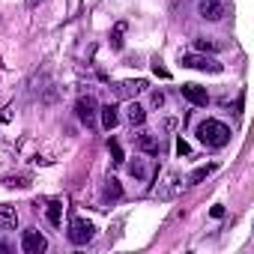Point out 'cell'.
Wrapping results in <instances>:
<instances>
[{
    "label": "cell",
    "instance_id": "cell-25",
    "mask_svg": "<svg viewBox=\"0 0 254 254\" xmlns=\"http://www.w3.org/2000/svg\"><path fill=\"white\" fill-rule=\"evenodd\" d=\"M224 215V206H212V218H221Z\"/></svg>",
    "mask_w": 254,
    "mask_h": 254
},
{
    "label": "cell",
    "instance_id": "cell-17",
    "mask_svg": "<svg viewBox=\"0 0 254 254\" xmlns=\"http://www.w3.org/2000/svg\"><path fill=\"white\" fill-rule=\"evenodd\" d=\"M177 183H180V177H177V174H168V186L159 191V197H171V194L177 191Z\"/></svg>",
    "mask_w": 254,
    "mask_h": 254
},
{
    "label": "cell",
    "instance_id": "cell-13",
    "mask_svg": "<svg viewBox=\"0 0 254 254\" xmlns=\"http://www.w3.org/2000/svg\"><path fill=\"white\" fill-rule=\"evenodd\" d=\"M45 215H48V221H51L54 227H60V221H63V203H60V200H51Z\"/></svg>",
    "mask_w": 254,
    "mask_h": 254
},
{
    "label": "cell",
    "instance_id": "cell-2",
    "mask_svg": "<svg viewBox=\"0 0 254 254\" xmlns=\"http://www.w3.org/2000/svg\"><path fill=\"white\" fill-rule=\"evenodd\" d=\"M93 233H96V227H93V221H87V218H75V221L69 224V242H75V245H87V242L93 239Z\"/></svg>",
    "mask_w": 254,
    "mask_h": 254
},
{
    "label": "cell",
    "instance_id": "cell-19",
    "mask_svg": "<svg viewBox=\"0 0 254 254\" xmlns=\"http://www.w3.org/2000/svg\"><path fill=\"white\" fill-rule=\"evenodd\" d=\"M108 147H111L114 162H117V165H123V150H120V144H117V141H108Z\"/></svg>",
    "mask_w": 254,
    "mask_h": 254
},
{
    "label": "cell",
    "instance_id": "cell-20",
    "mask_svg": "<svg viewBox=\"0 0 254 254\" xmlns=\"http://www.w3.org/2000/svg\"><path fill=\"white\" fill-rule=\"evenodd\" d=\"M6 183H9V186H18V189H27V186H30V177L21 174V177H9Z\"/></svg>",
    "mask_w": 254,
    "mask_h": 254
},
{
    "label": "cell",
    "instance_id": "cell-21",
    "mask_svg": "<svg viewBox=\"0 0 254 254\" xmlns=\"http://www.w3.org/2000/svg\"><path fill=\"white\" fill-rule=\"evenodd\" d=\"M108 194H111V197H120V183H117L114 177L108 180Z\"/></svg>",
    "mask_w": 254,
    "mask_h": 254
},
{
    "label": "cell",
    "instance_id": "cell-1",
    "mask_svg": "<svg viewBox=\"0 0 254 254\" xmlns=\"http://www.w3.org/2000/svg\"><path fill=\"white\" fill-rule=\"evenodd\" d=\"M197 138H200L206 147H227L230 129H227L224 123H218V120H203V123L197 126Z\"/></svg>",
    "mask_w": 254,
    "mask_h": 254
},
{
    "label": "cell",
    "instance_id": "cell-7",
    "mask_svg": "<svg viewBox=\"0 0 254 254\" xmlns=\"http://www.w3.org/2000/svg\"><path fill=\"white\" fill-rule=\"evenodd\" d=\"M224 3H221V0H203V3H200V15L206 18V21H221L224 18Z\"/></svg>",
    "mask_w": 254,
    "mask_h": 254
},
{
    "label": "cell",
    "instance_id": "cell-8",
    "mask_svg": "<svg viewBox=\"0 0 254 254\" xmlns=\"http://www.w3.org/2000/svg\"><path fill=\"white\" fill-rule=\"evenodd\" d=\"M96 99L93 96H87V99H78V117H81V123H87V126H93V117H96Z\"/></svg>",
    "mask_w": 254,
    "mask_h": 254
},
{
    "label": "cell",
    "instance_id": "cell-12",
    "mask_svg": "<svg viewBox=\"0 0 254 254\" xmlns=\"http://www.w3.org/2000/svg\"><path fill=\"white\" fill-rule=\"evenodd\" d=\"M138 150L147 153V156H156V153H159V141H156L153 135H141V138H138Z\"/></svg>",
    "mask_w": 254,
    "mask_h": 254
},
{
    "label": "cell",
    "instance_id": "cell-14",
    "mask_svg": "<svg viewBox=\"0 0 254 254\" xmlns=\"http://www.w3.org/2000/svg\"><path fill=\"white\" fill-rule=\"evenodd\" d=\"M123 33H126V21H117L114 30H111V45L114 48H123Z\"/></svg>",
    "mask_w": 254,
    "mask_h": 254
},
{
    "label": "cell",
    "instance_id": "cell-6",
    "mask_svg": "<svg viewBox=\"0 0 254 254\" xmlns=\"http://www.w3.org/2000/svg\"><path fill=\"white\" fill-rule=\"evenodd\" d=\"M180 90H183V99H189V102L197 105V108H203V105L209 102V93H206L203 87H197V84H183Z\"/></svg>",
    "mask_w": 254,
    "mask_h": 254
},
{
    "label": "cell",
    "instance_id": "cell-11",
    "mask_svg": "<svg viewBox=\"0 0 254 254\" xmlns=\"http://www.w3.org/2000/svg\"><path fill=\"white\" fill-rule=\"evenodd\" d=\"M126 120H129L132 126H141V123L147 120V111H144L138 102H132V105H129V111H126Z\"/></svg>",
    "mask_w": 254,
    "mask_h": 254
},
{
    "label": "cell",
    "instance_id": "cell-26",
    "mask_svg": "<svg viewBox=\"0 0 254 254\" xmlns=\"http://www.w3.org/2000/svg\"><path fill=\"white\" fill-rule=\"evenodd\" d=\"M0 254H9V245H6L3 239H0Z\"/></svg>",
    "mask_w": 254,
    "mask_h": 254
},
{
    "label": "cell",
    "instance_id": "cell-27",
    "mask_svg": "<svg viewBox=\"0 0 254 254\" xmlns=\"http://www.w3.org/2000/svg\"><path fill=\"white\" fill-rule=\"evenodd\" d=\"M39 3H42V0H27V6H30V9H36Z\"/></svg>",
    "mask_w": 254,
    "mask_h": 254
},
{
    "label": "cell",
    "instance_id": "cell-9",
    "mask_svg": "<svg viewBox=\"0 0 254 254\" xmlns=\"http://www.w3.org/2000/svg\"><path fill=\"white\" fill-rule=\"evenodd\" d=\"M15 227H18L15 206H0V230H15Z\"/></svg>",
    "mask_w": 254,
    "mask_h": 254
},
{
    "label": "cell",
    "instance_id": "cell-16",
    "mask_svg": "<svg viewBox=\"0 0 254 254\" xmlns=\"http://www.w3.org/2000/svg\"><path fill=\"white\" fill-rule=\"evenodd\" d=\"M215 168H218V165H206V168H197V171H194V174L189 177V183H200V180H206V177H209V174H212Z\"/></svg>",
    "mask_w": 254,
    "mask_h": 254
},
{
    "label": "cell",
    "instance_id": "cell-3",
    "mask_svg": "<svg viewBox=\"0 0 254 254\" xmlns=\"http://www.w3.org/2000/svg\"><path fill=\"white\" fill-rule=\"evenodd\" d=\"M186 69H203V72H221V63H215L212 57H203V54H183L180 60Z\"/></svg>",
    "mask_w": 254,
    "mask_h": 254
},
{
    "label": "cell",
    "instance_id": "cell-18",
    "mask_svg": "<svg viewBox=\"0 0 254 254\" xmlns=\"http://www.w3.org/2000/svg\"><path fill=\"white\" fill-rule=\"evenodd\" d=\"M194 48H197V51H218L221 45L212 42V39H194Z\"/></svg>",
    "mask_w": 254,
    "mask_h": 254
},
{
    "label": "cell",
    "instance_id": "cell-23",
    "mask_svg": "<svg viewBox=\"0 0 254 254\" xmlns=\"http://www.w3.org/2000/svg\"><path fill=\"white\" fill-rule=\"evenodd\" d=\"M153 72H156V75H162V78H168V75H171V72H168V69H165V66H159V60H156V63H153Z\"/></svg>",
    "mask_w": 254,
    "mask_h": 254
},
{
    "label": "cell",
    "instance_id": "cell-22",
    "mask_svg": "<svg viewBox=\"0 0 254 254\" xmlns=\"http://www.w3.org/2000/svg\"><path fill=\"white\" fill-rule=\"evenodd\" d=\"M177 153H180V156H189V153H191V147H189V144L180 138V141H177Z\"/></svg>",
    "mask_w": 254,
    "mask_h": 254
},
{
    "label": "cell",
    "instance_id": "cell-15",
    "mask_svg": "<svg viewBox=\"0 0 254 254\" xmlns=\"http://www.w3.org/2000/svg\"><path fill=\"white\" fill-rule=\"evenodd\" d=\"M129 174H132V177H138V180H147V177H150V168H147L141 159H135V162L129 165Z\"/></svg>",
    "mask_w": 254,
    "mask_h": 254
},
{
    "label": "cell",
    "instance_id": "cell-4",
    "mask_svg": "<svg viewBox=\"0 0 254 254\" xmlns=\"http://www.w3.org/2000/svg\"><path fill=\"white\" fill-rule=\"evenodd\" d=\"M21 248H24V254H42L48 248V239L39 230H24L21 233Z\"/></svg>",
    "mask_w": 254,
    "mask_h": 254
},
{
    "label": "cell",
    "instance_id": "cell-10",
    "mask_svg": "<svg viewBox=\"0 0 254 254\" xmlns=\"http://www.w3.org/2000/svg\"><path fill=\"white\" fill-rule=\"evenodd\" d=\"M102 111V126H105V129L111 132L114 129V126L120 123V114H117V105H105V108H99Z\"/></svg>",
    "mask_w": 254,
    "mask_h": 254
},
{
    "label": "cell",
    "instance_id": "cell-5",
    "mask_svg": "<svg viewBox=\"0 0 254 254\" xmlns=\"http://www.w3.org/2000/svg\"><path fill=\"white\" fill-rule=\"evenodd\" d=\"M144 90H147V81H144V78L120 81V84H117V96H120V99H132V96H138V93H144Z\"/></svg>",
    "mask_w": 254,
    "mask_h": 254
},
{
    "label": "cell",
    "instance_id": "cell-24",
    "mask_svg": "<svg viewBox=\"0 0 254 254\" xmlns=\"http://www.w3.org/2000/svg\"><path fill=\"white\" fill-rule=\"evenodd\" d=\"M153 105H156V108H162V105H165V93H159V90H156V93H153Z\"/></svg>",
    "mask_w": 254,
    "mask_h": 254
}]
</instances>
